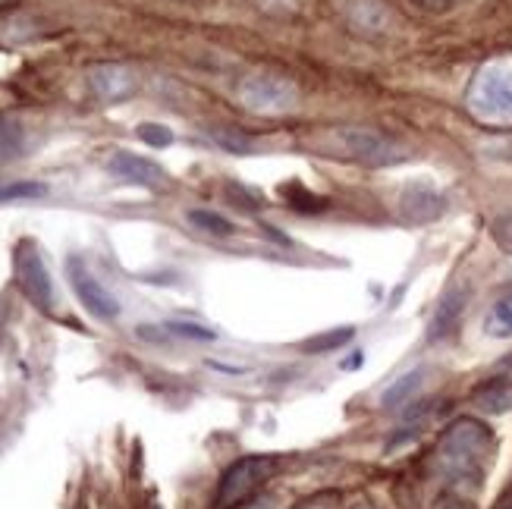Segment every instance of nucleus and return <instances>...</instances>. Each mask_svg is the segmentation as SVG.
Here are the masks:
<instances>
[{"mask_svg": "<svg viewBox=\"0 0 512 509\" xmlns=\"http://www.w3.org/2000/svg\"><path fill=\"white\" fill-rule=\"evenodd\" d=\"M494 456V434L478 418H459L437 444V466L456 484H481Z\"/></svg>", "mask_w": 512, "mask_h": 509, "instance_id": "f257e3e1", "label": "nucleus"}, {"mask_svg": "<svg viewBox=\"0 0 512 509\" xmlns=\"http://www.w3.org/2000/svg\"><path fill=\"white\" fill-rule=\"evenodd\" d=\"M469 110L487 126H512V63H487L469 88Z\"/></svg>", "mask_w": 512, "mask_h": 509, "instance_id": "f03ea898", "label": "nucleus"}, {"mask_svg": "<svg viewBox=\"0 0 512 509\" xmlns=\"http://www.w3.org/2000/svg\"><path fill=\"white\" fill-rule=\"evenodd\" d=\"M330 142L343 158L368 164V167H387V164H396L406 158L403 148H399L390 136H384V132H377V129H368V126L333 129Z\"/></svg>", "mask_w": 512, "mask_h": 509, "instance_id": "7ed1b4c3", "label": "nucleus"}, {"mask_svg": "<svg viewBox=\"0 0 512 509\" xmlns=\"http://www.w3.org/2000/svg\"><path fill=\"white\" fill-rule=\"evenodd\" d=\"M277 472V459L274 456H242L220 478V488L214 497V509H233L246 497H252L261 481H267Z\"/></svg>", "mask_w": 512, "mask_h": 509, "instance_id": "20e7f679", "label": "nucleus"}, {"mask_svg": "<svg viewBox=\"0 0 512 509\" xmlns=\"http://www.w3.org/2000/svg\"><path fill=\"white\" fill-rule=\"evenodd\" d=\"M239 101L258 117H280V114H289V110L296 107L299 92H296L293 82H286L280 76L258 73V76H249L246 82H242Z\"/></svg>", "mask_w": 512, "mask_h": 509, "instance_id": "39448f33", "label": "nucleus"}, {"mask_svg": "<svg viewBox=\"0 0 512 509\" xmlns=\"http://www.w3.org/2000/svg\"><path fill=\"white\" fill-rule=\"evenodd\" d=\"M13 268H16V280L22 286V293L29 296V302L48 312V308L54 305V280H51L48 264H44L41 252L32 246V242H22V246L16 249Z\"/></svg>", "mask_w": 512, "mask_h": 509, "instance_id": "423d86ee", "label": "nucleus"}, {"mask_svg": "<svg viewBox=\"0 0 512 509\" xmlns=\"http://www.w3.org/2000/svg\"><path fill=\"white\" fill-rule=\"evenodd\" d=\"M66 274H70L73 293L79 296V302L85 305L88 315H95L98 321H117L120 318V302L104 290L101 280L85 268L82 258L66 261Z\"/></svg>", "mask_w": 512, "mask_h": 509, "instance_id": "0eeeda50", "label": "nucleus"}, {"mask_svg": "<svg viewBox=\"0 0 512 509\" xmlns=\"http://www.w3.org/2000/svg\"><path fill=\"white\" fill-rule=\"evenodd\" d=\"M396 208L406 224H434V220L443 217V211H447V198L425 183H415L399 192Z\"/></svg>", "mask_w": 512, "mask_h": 509, "instance_id": "6e6552de", "label": "nucleus"}, {"mask_svg": "<svg viewBox=\"0 0 512 509\" xmlns=\"http://www.w3.org/2000/svg\"><path fill=\"white\" fill-rule=\"evenodd\" d=\"M107 170L114 176H120V180L145 186V189H161L170 180L161 164H154V161L142 158V154H132V151H114V158L107 161Z\"/></svg>", "mask_w": 512, "mask_h": 509, "instance_id": "1a4fd4ad", "label": "nucleus"}, {"mask_svg": "<svg viewBox=\"0 0 512 509\" xmlns=\"http://www.w3.org/2000/svg\"><path fill=\"white\" fill-rule=\"evenodd\" d=\"M88 88L101 98V101H123L136 92V79L126 70V66H117V63H101V66H92L88 70Z\"/></svg>", "mask_w": 512, "mask_h": 509, "instance_id": "9d476101", "label": "nucleus"}, {"mask_svg": "<svg viewBox=\"0 0 512 509\" xmlns=\"http://www.w3.org/2000/svg\"><path fill=\"white\" fill-rule=\"evenodd\" d=\"M465 305H469V290H465V286H453V290L443 296L440 305H437V312L431 318V327H428V337L431 340L450 337L453 330L459 327V318L465 312Z\"/></svg>", "mask_w": 512, "mask_h": 509, "instance_id": "9b49d317", "label": "nucleus"}, {"mask_svg": "<svg viewBox=\"0 0 512 509\" xmlns=\"http://www.w3.org/2000/svg\"><path fill=\"white\" fill-rule=\"evenodd\" d=\"M346 13L355 29L381 32L387 26V10L381 0H346Z\"/></svg>", "mask_w": 512, "mask_h": 509, "instance_id": "f8f14e48", "label": "nucleus"}, {"mask_svg": "<svg viewBox=\"0 0 512 509\" xmlns=\"http://www.w3.org/2000/svg\"><path fill=\"white\" fill-rule=\"evenodd\" d=\"M425 378H428V368H415V371H406L403 378H396L387 390H384V396H381V406H387V409H396V406H403V403H409L412 396L425 387Z\"/></svg>", "mask_w": 512, "mask_h": 509, "instance_id": "ddd939ff", "label": "nucleus"}, {"mask_svg": "<svg viewBox=\"0 0 512 509\" xmlns=\"http://www.w3.org/2000/svg\"><path fill=\"white\" fill-rule=\"evenodd\" d=\"M472 400L484 412H509L512 409V381H487L475 390Z\"/></svg>", "mask_w": 512, "mask_h": 509, "instance_id": "4468645a", "label": "nucleus"}, {"mask_svg": "<svg viewBox=\"0 0 512 509\" xmlns=\"http://www.w3.org/2000/svg\"><path fill=\"white\" fill-rule=\"evenodd\" d=\"M484 334L494 337V340L512 337V293L503 296V299H497L491 312H487V318H484Z\"/></svg>", "mask_w": 512, "mask_h": 509, "instance_id": "2eb2a0df", "label": "nucleus"}, {"mask_svg": "<svg viewBox=\"0 0 512 509\" xmlns=\"http://www.w3.org/2000/svg\"><path fill=\"white\" fill-rule=\"evenodd\" d=\"M189 224L195 230H202V233H211V236H233L236 227L230 224V220L224 214H217V211H205V208H195L189 211Z\"/></svg>", "mask_w": 512, "mask_h": 509, "instance_id": "dca6fc26", "label": "nucleus"}, {"mask_svg": "<svg viewBox=\"0 0 512 509\" xmlns=\"http://www.w3.org/2000/svg\"><path fill=\"white\" fill-rule=\"evenodd\" d=\"M355 330L352 327H337V330H330V334H321V337H311L302 343L305 352H330V349H340L352 340Z\"/></svg>", "mask_w": 512, "mask_h": 509, "instance_id": "f3484780", "label": "nucleus"}, {"mask_svg": "<svg viewBox=\"0 0 512 509\" xmlns=\"http://www.w3.org/2000/svg\"><path fill=\"white\" fill-rule=\"evenodd\" d=\"M280 192L289 198V202H293V208H296V211H308V214H311V211H324V205H327L324 198L311 195V192H308L305 186H299V183H286Z\"/></svg>", "mask_w": 512, "mask_h": 509, "instance_id": "a211bd4d", "label": "nucleus"}, {"mask_svg": "<svg viewBox=\"0 0 512 509\" xmlns=\"http://www.w3.org/2000/svg\"><path fill=\"white\" fill-rule=\"evenodd\" d=\"M164 330H170L173 337H183V340H198V343H214L217 340V330H208L202 324H186V321H173Z\"/></svg>", "mask_w": 512, "mask_h": 509, "instance_id": "6ab92c4d", "label": "nucleus"}, {"mask_svg": "<svg viewBox=\"0 0 512 509\" xmlns=\"http://www.w3.org/2000/svg\"><path fill=\"white\" fill-rule=\"evenodd\" d=\"M48 189H44L41 183H10V186H0V202H19V198H38L44 195Z\"/></svg>", "mask_w": 512, "mask_h": 509, "instance_id": "aec40b11", "label": "nucleus"}, {"mask_svg": "<svg viewBox=\"0 0 512 509\" xmlns=\"http://www.w3.org/2000/svg\"><path fill=\"white\" fill-rule=\"evenodd\" d=\"M139 139L145 145H151V148H167V145H173V132L167 126H161V123H142L139 126Z\"/></svg>", "mask_w": 512, "mask_h": 509, "instance_id": "412c9836", "label": "nucleus"}, {"mask_svg": "<svg viewBox=\"0 0 512 509\" xmlns=\"http://www.w3.org/2000/svg\"><path fill=\"white\" fill-rule=\"evenodd\" d=\"M214 142L224 145L227 151H236V154L252 151V139L242 136V132H236V129H214Z\"/></svg>", "mask_w": 512, "mask_h": 509, "instance_id": "4be33fe9", "label": "nucleus"}, {"mask_svg": "<svg viewBox=\"0 0 512 509\" xmlns=\"http://www.w3.org/2000/svg\"><path fill=\"white\" fill-rule=\"evenodd\" d=\"M491 236H494V242H497V246L506 255H512V211L509 214H500L494 220V224H491Z\"/></svg>", "mask_w": 512, "mask_h": 509, "instance_id": "5701e85b", "label": "nucleus"}, {"mask_svg": "<svg viewBox=\"0 0 512 509\" xmlns=\"http://www.w3.org/2000/svg\"><path fill=\"white\" fill-rule=\"evenodd\" d=\"M415 4H421L425 10H450L456 0H415Z\"/></svg>", "mask_w": 512, "mask_h": 509, "instance_id": "b1692460", "label": "nucleus"}, {"mask_svg": "<svg viewBox=\"0 0 512 509\" xmlns=\"http://www.w3.org/2000/svg\"><path fill=\"white\" fill-rule=\"evenodd\" d=\"M437 509H472L469 503H462V500H456V497H443L440 503H437Z\"/></svg>", "mask_w": 512, "mask_h": 509, "instance_id": "393cba45", "label": "nucleus"}, {"mask_svg": "<svg viewBox=\"0 0 512 509\" xmlns=\"http://www.w3.org/2000/svg\"><path fill=\"white\" fill-rule=\"evenodd\" d=\"M494 509H512V488L497 500V506H494Z\"/></svg>", "mask_w": 512, "mask_h": 509, "instance_id": "a878e982", "label": "nucleus"}, {"mask_svg": "<svg viewBox=\"0 0 512 509\" xmlns=\"http://www.w3.org/2000/svg\"><path fill=\"white\" fill-rule=\"evenodd\" d=\"M302 509H327V506H324V500H318V503H305Z\"/></svg>", "mask_w": 512, "mask_h": 509, "instance_id": "bb28decb", "label": "nucleus"}, {"mask_svg": "<svg viewBox=\"0 0 512 509\" xmlns=\"http://www.w3.org/2000/svg\"><path fill=\"white\" fill-rule=\"evenodd\" d=\"M352 509H377V506H374V503H355Z\"/></svg>", "mask_w": 512, "mask_h": 509, "instance_id": "cd10ccee", "label": "nucleus"}, {"mask_svg": "<svg viewBox=\"0 0 512 509\" xmlns=\"http://www.w3.org/2000/svg\"><path fill=\"white\" fill-rule=\"evenodd\" d=\"M0 4H4V0H0Z\"/></svg>", "mask_w": 512, "mask_h": 509, "instance_id": "c85d7f7f", "label": "nucleus"}]
</instances>
